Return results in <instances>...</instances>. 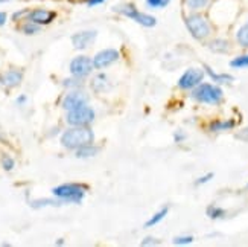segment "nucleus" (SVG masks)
Masks as SVG:
<instances>
[{
  "label": "nucleus",
  "mask_w": 248,
  "mask_h": 247,
  "mask_svg": "<svg viewBox=\"0 0 248 247\" xmlns=\"http://www.w3.org/2000/svg\"><path fill=\"white\" fill-rule=\"evenodd\" d=\"M186 28L190 32V35L197 40H206L212 34L209 20L201 14H192L186 17Z\"/></svg>",
  "instance_id": "4"
},
{
  "label": "nucleus",
  "mask_w": 248,
  "mask_h": 247,
  "mask_svg": "<svg viewBox=\"0 0 248 247\" xmlns=\"http://www.w3.org/2000/svg\"><path fill=\"white\" fill-rule=\"evenodd\" d=\"M94 134L87 127H73L70 130H66L61 136V144L67 149H78L79 147L93 144Z\"/></svg>",
  "instance_id": "1"
},
{
  "label": "nucleus",
  "mask_w": 248,
  "mask_h": 247,
  "mask_svg": "<svg viewBox=\"0 0 248 247\" xmlns=\"http://www.w3.org/2000/svg\"><path fill=\"white\" fill-rule=\"evenodd\" d=\"M2 166H3L5 171H13L14 166H16L14 159L11 157V156H8V154H5V156L2 157Z\"/></svg>",
  "instance_id": "27"
},
{
  "label": "nucleus",
  "mask_w": 248,
  "mask_h": 247,
  "mask_svg": "<svg viewBox=\"0 0 248 247\" xmlns=\"http://www.w3.org/2000/svg\"><path fill=\"white\" fill-rule=\"evenodd\" d=\"M168 211H169L168 208H161L158 212H155L154 215H153V217H151V218L146 221L145 226H146V228H153V226H155V224H158L161 220H163V218L168 215Z\"/></svg>",
  "instance_id": "19"
},
{
  "label": "nucleus",
  "mask_w": 248,
  "mask_h": 247,
  "mask_svg": "<svg viewBox=\"0 0 248 247\" xmlns=\"http://www.w3.org/2000/svg\"><path fill=\"white\" fill-rule=\"evenodd\" d=\"M204 69H206L207 75H209V77H210L215 82H230V81H233V77H232V75L213 72V69H212L210 66H207V64H204Z\"/></svg>",
  "instance_id": "17"
},
{
  "label": "nucleus",
  "mask_w": 248,
  "mask_h": 247,
  "mask_svg": "<svg viewBox=\"0 0 248 247\" xmlns=\"http://www.w3.org/2000/svg\"><path fill=\"white\" fill-rule=\"evenodd\" d=\"M40 25L34 23V21H28V23H25L23 26H21V31H23V34L26 35H32V34H37V32H40Z\"/></svg>",
  "instance_id": "25"
},
{
  "label": "nucleus",
  "mask_w": 248,
  "mask_h": 247,
  "mask_svg": "<svg viewBox=\"0 0 248 247\" xmlns=\"http://www.w3.org/2000/svg\"><path fill=\"white\" fill-rule=\"evenodd\" d=\"M93 119H94V112L87 104L81 105L75 110H70L67 113V122L73 127H87L93 122Z\"/></svg>",
  "instance_id": "6"
},
{
  "label": "nucleus",
  "mask_w": 248,
  "mask_h": 247,
  "mask_svg": "<svg viewBox=\"0 0 248 247\" xmlns=\"http://www.w3.org/2000/svg\"><path fill=\"white\" fill-rule=\"evenodd\" d=\"M55 18V13L53 11H47V9H34L28 13V20L34 21L37 25H49L50 21Z\"/></svg>",
  "instance_id": "13"
},
{
  "label": "nucleus",
  "mask_w": 248,
  "mask_h": 247,
  "mask_svg": "<svg viewBox=\"0 0 248 247\" xmlns=\"http://www.w3.org/2000/svg\"><path fill=\"white\" fill-rule=\"evenodd\" d=\"M5 2H9V0H0V3H5Z\"/></svg>",
  "instance_id": "38"
},
{
  "label": "nucleus",
  "mask_w": 248,
  "mask_h": 247,
  "mask_svg": "<svg viewBox=\"0 0 248 247\" xmlns=\"http://www.w3.org/2000/svg\"><path fill=\"white\" fill-rule=\"evenodd\" d=\"M23 81V72L20 69H9L0 73V84L6 89H14Z\"/></svg>",
  "instance_id": "12"
},
{
  "label": "nucleus",
  "mask_w": 248,
  "mask_h": 247,
  "mask_svg": "<svg viewBox=\"0 0 248 247\" xmlns=\"http://www.w3.org/2000/svg\"><path fill=\"white\" fill-rule=\"evenodd\" d=\"M236 125V122L233 119H227V121H215L210 124V132H227V130H233Z\"/></svg>",
  "instance_id": "16"
},
{
  "label": "nucleus",
  "mask_w": 248,
  "mask_h": 247,
  "mask_svg": "<svg viewBox=\"0 0 248 247\" xmlns=\"http://www.w3.org/2000/svg\"><path fill=\"white\" fill-rule=\"evenodd\" d=\"M212 179H213V173H209V174H206V176H201L198 180H195V185H197V186L204 185V183H207V181H210Z\"/></svg>",
  "instance_id": "29"
},
{
  "label": "nucleus",
  "mask_w": 248,
  "mask_h": 247,
  "mask_svg": "<svg viewBox=\"0 0 248 247\" xmlns=\"http://www.w3.org/2000/svg\"><path fill=\"white\" fill-rule=\"evenodd\" d=\"M236 137H238V139H244V141H248V128H245V132L242 134H238Z\"/></svg>",
  "instance_id": "35"
},
{
  "label": "nucleus",
  "mask_w": 248,
  "mask_h": 247,
  "mask_svg": "<svg viewBox=\"0 0 248 247\" xmlns=\"http://www.w3.org/2000/svg\"><path fill=\"white\" fill-rule=\"evenodd\" d=\"M230 66L233 69H245L248 67V55H239L230 61Z\"/></svg>",
  "instance_id": "22"
},
{
  "label": "nucleus",
  "mask_w": 248,
  "mask_h": 247,
  "mask_svg": "<svg viewBox=\"0 0 248 247\" xmlns=\"http://www.w3.org/2000/svg\"><path fill=\"white\" fill-rule=\"evenodd\" d=\"M60 203H62L61 200L60 201H55V200H49V198H45V200H34V201H31V206L32 208H45V206H57L60 205Z\"/></svg>",
  "instance_id": "23"
},
{
  "label": "nucleus",
  "mask_w": 248,
  "mask_h": 247,
  "mask_svg": "<svg viewBox=\"0 0 248 247\" xmlns=\"http://www.w3.org/2000/svg\"><path fill=\"white\" fill-rule=\"evenodd\" d=\"M222 96H224L222 89L209 82L198 84L192 92L193 99H197L198 102H202V104H212V105L219 104L222 101Z\"/></svg>",
  "instance_id": "2"
},
{
  "label": "nucleus",
  "mask_w": 248,
  "mask_h": 247,
  "mask_svg": "<svg viewBox=\"0 0 248 247\" xmlns=\"http://www.w3.org/2000/svg\"><path fill=\"white\" fill-rule=\"evenodd\" d=\"M6 23V14L5 13H0V26H3Z\"/></svg>",
  "instance_id": "36"
},
{
  "label": "nucleus",
  "mask_w": 248,
  "mask_h": 247,
  "mask_svg": "<svg viewBox=\"0 0 248 247\" xmlns=\"http://www.w3.org/2000/svg\"><path fill=\"white\" fill-rule=\"evenodd\" d=\"M82 82H81V80L79 78H73V80H66L64 81V85L66 87H79Z\"/></svg>",
  "instance_id": "30"
},
{
  "label": "nucleus",
  "mask_w": 248,
  "mask_h": 247,
  "mask_svg": "<svg viewBox=\"0 0 248 247\" xmlns=\"http://www.w3.org/2000/svg\"><path fill=\"white\" fill-rule=\"evenodd\" d=\"M170 3V0H146V5L153 9H161L166 8Z\"/></svg>",
  "instance_id": "26"
},
{
  "label": "nucleus",
  "mask_w": 248,
  "mask_h": 247,
  "mask_svg": "<svg viewBox=\"0 0 248 247\" xmlns=\"http://www.w3.org/2000/svg\"><path fill=\"white\" fill-rule=\"evenodd\" d=\"M202 80H204V72L201 69L192 67V69H187L180 77V80H178V87L183 89V90L195 89L198 84H201Z\"/></svg>",
  "instance_id": "8"
},
{
  "label": "nucleus",
  "mask_w": 248,
  "mask_h": 247,
  "mask_svg": "<svg viewBox=\"0 0 248 247\" xmlns=\"http://www.w3.org/2000/svg\"><path fill=\"white\" fill-rule=\"evenodd\" d=\"M185 5L190 11H200L209 5V0H185Z\"/></svg>",
  "instance_id": "21"
},
{
  "label": "nucleus",
  "mask_w": 248,
  "mask_h": 247,
  "mask_svg": "<svg viewBox=\"0 0 248 247\" xmlns=\"http://www.w3.org/2000/svg\"><path fill=\"white\" fill-rule=\"evenodd\" d=\"M111 84L108 81V77H107L105 73H98L96 77L92 80V89L96 92V93H104L107 90H110Z\"/></svg>",
  "instance_id": "14"
},
{
  "label": "nucleus",
  "mask_w": 248,
  "mask_h": 247,
  "mask_svg": "<svg viewBox=\"0 0 248 247\" xmlns=\"http://www.w3.org/2000/svg\"><path fill=\"white\" fill-rule=\"evenodd\" d=\"M89 102V96L87 93H84L81 90H73L70 93H67L66 96H64V99H62V109L64 110H75V109H78V107L81 105H85Z\"/></svg>",
  "instance_id": "9"
},
{
  "label": "nucleus",
  "mask_w": 248,
  "mask_h": 247,
  "mask_svg": "<svg viewBox=\"0 0 248 247\" xmlns=\"http://www.w3.org/2000/svg\"><path fill=\"white\" fill-rule=\"evenodd\" d=\"M209 49L212 52H217V53H225V52H229L230 49V45H229V41L227 40H224V38H217V40H213L209 43Z\"/></svg>",
  "instance_id": "15"
},
{
  "label": "nucleus",
  "mask_w": 248,
  "mask_h": 247,
  "mask_svg": "<svg viewBox=\"0 0 248 247\" xmlns=\"http://www.w3.org/2000/svg\"><path fill=\"white\" fill-rule=\"evenodd\" d=\"M99 153V148L94 147L93 144H89V145H84V147H79L77 149V157H81V159H87V157H93Z\"/></svg>",
  "instance_id": "18"
},
{
  "label": "nucleus",
  "mask_w": 248,
  "mask_h": 247,
  "mask_svg": "<svg viewBox=\"0 0 248 247\" xmlns=\"http://www.w3.org/2000/svg\"><path fill=\"white\" fill-rule=\"evenodd\" d=\"M117 60H119V52L116 49H104L94 55L93 66L94 69H105Z\"/></svg>",
  "instance_id": "10"
},
{
  "label": "nucleus",
  "mask_w": 248,
  "mask_h": 247,
  "mask_svg": "<svg viewBox=\"0 0 248 247\" xmlns=\"http://www.w3.org/2000/svg\"><path fill=\"white\" fill-rule=\"evenodd\" d=\"M116 13H119L128 18H131L134 21H137L139 25H142L145 28H153L157 25V18L153 17V16H149V14H145V13H140V11L131 5V3H124V5H119V6H116L114 8Z\"/></svg>",
  "instance_id": "5"
},
{
  "label": "nucleus",
  "mask_w": 248,
  "mask_h": 247,
  "mask_svg": "<svg viewBox=\"0 0 248 247\" xmlns=\"http://www.w3.org/2000/svg\"><path fill=\"white\" fill-rule=\"evenodd\" d=\"M0 141H5V136H3V132H2V128H0Z\"/></svg>",
  "instance_id": "37"
},
{
  "label": "nucleus",
  "mask_w": 248,
  "mask_h": 247,
  "mask_svg": "<svg viewBox=\"0 0 248 247\" xmlns=\"http://www.w3.org/2000/svg\"><path fill=\"white\" fill-rule=\"evenodd\" d=\"M206 212H207V215H209L212 220H218V218H222V217L225 215V211H224L222 208L215 206V205L209 206Z\"/></svg>",
  "instance_id": "24"
},
{
  "label": "nucleus",
  "mask_w": 248,
  "mask_h": 247,
  "mask_svg": "<svg viewBox=\"0 0 248 247\" xmlns=\"http://www.w3.org/2000/svg\"><path fill=\"white\" fill-rule=\"evenodd\" d=\"M98 37V32L96 31H81V32H77L75 35H72V45L75 49H87L92 43L96 40Z\"/></svg>",
  "instance_id": "11"
},
{
  "label": "nucleus",
  "mask_w": 248,
  "mask_h": 247,
  "mask_svg": "<svg viewBox=\"0 0 248 247\" xmlns=\"http://www.w3.org/2000/svg\"><path fill=\"white\" fill-rule=\"evenodd\" d=\"M104 2H105V0H87V5L89 6H96V5H101Z\"/></svg>",
  "instance_id": "33"
},
{
  "label": "nucleus",
  "mask_w": 248,
  "mask_h": 247,
  "mask_svg": "<svg viewBox=\"0 0 248 247\" xmlns=\"http://www.w3.org/2000/svg\"><path fill=\"white\" fill-rule=\"evenodd\" d=\"M157 244H160V241L153 238V237H148V238H145L142 243H140V246H143V247H146V246H157Z\"/></svg>",
  "instance_id": "31"
},
{
  "label": "nucleus",
  "mask_w": 248,
  "mask_h": 247,
  "mask_svg": "<svg viewBox=\"0 0 248 247\" xmlns=\"http://www.w3.org/2000/svg\"><path fill=\"white\" fill-rule=\"evenodd\" d=\"M25 102H26V96H25V95H20L18 98H17V104H18V105H23Z\"/></svg>",
  "instance_id": "34"
},
{
  "label": "nucleus",
  "mask_w": 248,
  "mask_h": 247,
  "mask_svg": "<svg viewBox=\"0 0 248 247\" xmlns=\"http://www.w3.org/2000/svg\"><path fill=\"white\" fill-rule=\"evenodd\" d=\"M185 137H186V134H185V133H181V132H178V133H175V134H174L175 142H181V141H185Z\"/></svg>",
  "instance_id": "32"
},
{
  "label": "nucleus",
  "mask_w": 248,
  "mask_h": 247,
  "mask_svg": "<svg viewBox=\"0 0 248 247\" xmlns=\"http://www.w3.org/2000/svg\"><path fill=\"white\" fill-rule=\"evenodd\" d=\"M85 191H87V188L82 185H77V183L60 185L52 189L53 196L66 203H81L85 196Z\"/></svg>",
  "instance_id": "3"
},
{
  "label": "nucleus",
  "mask_w": 248,
  "mask_h": 247,
  "mask_svg": "<svg viewBox=\"0 0 248 247\" xmlns=\"http://www.w3.org/2000/svg\"><path fill=\"white\" fill-rule=\"evenodd\" d=\"M193 243V237L192 235H185V237H177L174 238V244L175 246H187Z\"/></svg>",
  "instance_id": "28"
},
{
  "label": "nucleus",
  "mask_w": 248,
  "mask_h": 247,
  "mask_svg": "<svg viewBox=\"0 0 248 247\" xmlns=\"http://www.w3.org/2000/svg\"><path fill=\"white\" fill-rule=\"evenodd\" d=\"M93 60H90L89 57L85 55H79L77 58H73L72 63H70V73L73 75L75 78H85L89 77L93 70Z\"/></svg>",
  "instance_id": "7"
},
{
  "label": "nucleus",
  "mask_w": 248,
  "mask_h": 247,
  "mask_svg": "<svg viewBox=\"0 0 248 247\" xmlns=\"http://www.w3.org/2000/svg\"><path fill=\"white\" fill-rule=\"evenodd\" d=\"M236 40H238V43L241 46L248 48V23L241 26L239 31L236 32Z\"/></svg>",
  "instance_id": "20"
}]
</instances>
